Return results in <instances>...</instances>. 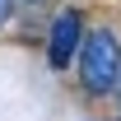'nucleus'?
<instances>
[{
    "instance_id": "f257e3e1",
    "label": "nucleus",
    "mask_w": 121,
    "mask_h": 121,
    "mask_svg": "<svg viewBox=\"0 0 121 121\" xmlns=\"http://www.w3.org/2000/svg\"><path fill=\"white\" fill-rule=\"evenodd\" d=\"M79 79H84V93L103 98L121 84V42L112 28H93L84 33L79 42Z\"/></svg>"
},
{
    "instance_id": "f03ea898",
    "label": "nucleus",
    "mask_w": 121,
    "mask_h": 121,
    "mask_svg": "<svg viewBox=\"0 0 121 121\" xmlns=\"http://www.w3.org/2000/svg\"><path fill=\"white\" fill-rule=\"evenodd\" d=\"M79 42H84V19H79V9L56 14L51 33H47V60H51L56 70H65V65L79 56Z\"/></svg>"
},
{
    "instance_id": "7ed1b4c3",
    "label": "nucleus",
    "mask_w": 121,
    "mask_h": 121,
    "mask_svg": "<svg viewBox=\"0 0 121 121\" xmlns=\"http://www.w3.org/2000/svg\"><path fill=\"white\" fill-rule=\"evenodd\" d=\"M9 14H14V5H9V0H0V28L9 23Z\"/></svg>"
},
{
    "instance_id": "20e7f679",
    "label": "nucleus",
    "mask_w": 121,
    "mask_h": 121,
    "mask_svg": "<svg viewBox=\"0 0 121 121\" xmlns=\"http://www.w3.org/2000/svg\"><path fill=\"white\" fill-rule=\"evenodd\" d=\"M117 93H121V84H117Z\"/></svg>"
}]
</instances>
